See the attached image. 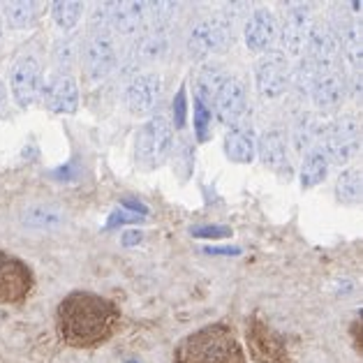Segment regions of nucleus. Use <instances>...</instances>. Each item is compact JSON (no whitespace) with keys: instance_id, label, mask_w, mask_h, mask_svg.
Masks as SVG:
<instances>
[{"instance_id":"obj_1","label":"nucleus","mask_w":363,"mask_h":363,"mask_svg":"<svg viewBox=\"0 0 363 363\" xmlns=\"http://www.w3.org/2000/svg\"><path fill=\"white\" fill-rule=\"evenodd\" d=\"M118 317V308L113 301L93 291H72L58 306L56 329L69 347L91 350L111 338Z\"/></svg>"},{"instance_id":"obj_2","label":"nucleus","mask_w":363,"mask_h":363,"mask_svg":"<svg viewBox=\"0 0 363 363\" xmlns=\"http://www.w3.org/2000/svg\"><path fill=\"white\" fill-rule=\"evenodd\" d=\"M174 363H245V354L229 326L211 324L179 342Z\"/></svg>"},{"instance_id":"obj_3","label":"nucleus","mask_w":363,"mask_h":363,"mask_svg":"<svg viewBox=\"0 0 363 363\" xmlns=\"http://www.w3.org/2000/svg\"><path fill=\"white\" fill-rule=\"evenodd\" d=\"M174 128L164 113H155L144 128L137 132V160L146 169L160 167L172 153Z\"/></svg>"},{"instance_id":"obj_4","label":"nucleus","mask_w":363,"mask_h":363,"mask_svg":"<svg viewBox=\"0 0 363 363\" xmlns=\"http://www.w3.org/2000/svg\"><path fill=\"white\" fill-rule=\"evenodd\" d=\"M232 33H229V21L218 14H206L197 19L188 30V51L192 58L203 60L218 56L229 47Z\"/></svg>"},{"instance_id":"obj_5","label":"nucleus","mask_w":363,"mask_h":363,"mask_svg":"<svg viewBox=\"0 0 363 363\" xmlns=\"http://www.w3.org/2000/svg\"><path fill=\"white\" fill-rule=\"evenodd\" d=\"M345 93H347V79H345L342 69L338 67L335 60L313 67V77H310V97H313V104L322 113H331L338 109L345 100Z\"/></svg>"},{"instance_id":"obj_6","label":"nucleus","mask_w":363,"mask_h":363,"mask_svg":"<svg viewBox=\"0 0 363 363\" xmlns=\"http://www.w3.org/2000/svg\"><path fill=\"white\" fill-rule=\"evenodd\" d=\"M361 128L354 116H338L326 125V157L329 162L345 167L359 155Z\"/></svg>"},{"instance_id":"obj_7","label":"nucleus","mask_w":363,"mask_h":363,"mask_svg":"<svg viewBox=\"0 0 363 363\" xmlns=\"http://www.w3.org/2000/svg\"><path fill=\"white\" fill-rule=\"evenodd\" d=\"M255 84L264 100H278L291 84L287 56L282 51H267L255 65Z\"/></svg>"},{"instance_id":"obj_8","label":"nucleus","mask_w":363,"mask_h":363,"mask_svg":"<svg viewBox=\"0 0 363 363\" xmlns=\"http://www.w3.org/2000/svg\"><path fill=\"white\" fill-rule=\"evenodd\" d=\"M84 67L93 82H102L116 67V42L109 28H93L84 44Z\"/></svg>"},{"instance_id":"obj_9","label":"nucleus","mask_w":363,"mask_h":363,"mask_svg":"<svg viewBox=\"0 0 363 363\" xmlns=\"http://www.w3.org/2000/svg\"><path fill=\"white\" fill-rule=\"evenodd\" d=\"M33 282L28 264L0 250V303H21L33 291Z\"/></svg>"},{"instance_id":"obj_10","label":"nucleus","mask_w":363,"mask_h":363,"mask_svg":"<svg viewBox=\"0 0 363 363\" xmlns=\"http://www.w3.org/2000/svg\"><path fill=\"white\" fill-rule=\"evenodd\" d=\"M247 345H250V354L257 363H291L282 335L257 317L247 324Z\"/></svg>"},{"instance_id":"obj_11","label":"nucleus","mask_w":363,"mask_h":363,"mask_svg":"<svg viewBox=\"0 0 363 363\" xmlns=\"http://www.w3.org/2000/svg\"><path fill=\"white\" fill-rule=\"evenodd\" d=\"M10 88L12 97L19 107H30V104L40 97L42 91V67L35 56H23L14 63L10 74Z\"/></svg>"},{"instance_id":"obj_12","label":"nucleus","mask_w":363,"mask_h":363,"mask_svg":"<svg viewBox=\"0 0 363 363\" xmlns=\"http://www.w3.org/2000/svg\"><path fill=\"white\" fill-rule=\"evenodd\" d=\"M162 93V77L155 72H141L132 77L125 88V104L135 116H144L155 107Z\"/></svg>"},{"instance_id":"obj_13","label":"nucleus","mask_w":363,"mask_h":363,"mask_svg":"<svg viewBox=\"0 0 363 363\" xmlns=\"http://www.w3.org/2000/svg\"><path fill=\"white\" fill-rule=\"evenodd\" d=\"M211 107H216V116L220 123H225V125H236V123H241L245 107H247L245 86L238 82V79L227 77L223 86L218 88Z\"/></svg>"},{"instance_id":"obj_14","label":"nucleus","mask_w":363,"mask_h":363,"mask_svg":"<svg viewBox=\"0 0 363 363\" xmlns=\"http://www.w3.org/2000/svg\"><path fill=\"white\" fill-rule=\"evenodd\" d=\"M310 30V7L303 3H294L285 10L280 23V42L282 49L291 56H298L306 47Z\"/></svg>"},{"instance_id":"obj_15","label":"nucleus","mask_w":363,"mask_h":363,"mask_svg":"<svg viewBox=\"0 0 363 363\" xmlns=\"http://www.w3.org/2000/svg\"><path fill=\"white\" fill-rule=\"evenodd\" d=\"M331 30L335 35V42L338 47H342L345 56L352 63L354 72H359L361 67V28L357 19H354V12L350 7H338L333 14V26Z\"/></svg>"},{"instance_id":"obj_16","label":"nucleus","mask_w":363,"mask_h":363,"mask_svg":"<svg viewBox=\"0 0 363 363\" xmlns=\"http://www.w3.org/2000/svg\"><path fill=\"white\" fill-rule=\"evenodd\" d=\"M278 38V21L269 10H255L245 23V47L255 54H267Z\"/></svg>"},{"instance_id":"obj_17","label":"nucleus","mask_w":363,"mask_h":363,"mask_svg":"<svg viewBox=\"0 0 363 363\" xmlns=\"http://www.w3.org/2000/svg\"><path fill=\"white\" fill-rule=\"evenodd\" d=\"M44 102L54 113H74L79 107V88L69 74H54L44 86Z\"/></svg>"},{"instance_id":"obj_18","label":"nucleus","mask_w":363,"mask_h":363,"mask_svg":"<svg viewBox=\"0 0 363 363\" xmlns=\"http://www.w3.org/2000/svg\"><path fill=\"white\" fill-rule=\"evenodd\" d=\"M306 49H308V63L313 67L335 60V54H338V42H335V35L331 30V26L324 23V21L310 23Z\"/></svg>"},{"instance_id":"obj_19","label":"nucleus","mask_w":363,"mask_h":363,"mask_svg":"<svg viewBox=\"0 0 363 363\" xmlns=\"http://www.w3.org/2000/svg\"><path fill=\"white\" fill-rule=\"evenodd\" d=\"M169 51V33H167L164 23H153L139 35L135 44V63H157L162 60Z\"/></svg>"},{"instance_id":"obj_20","label":"nucleus","mask_w":363,"mask_h":363,"mask_svg":"<svg viewBox=\"0 0 363 363\" xmlns=\"http://www.w3.org/2000/svg\"><path fill=\"white\" fill-rule=\"evenodd\" d=\"M21 225L33 232H58L65 227V211L58 203H30L21 211Z\"/></svg>"},{"instance_id":"obj_21","label":"nucleus","mask_w":363,"mask_h":363,"mask_svg":"<svg viewBox=\"0 0 363 363\" xmlns=\"http://www.w3.org/2000/svg\"><path fill=\"white\" fill-rule=\"evenodd\" d=\"M257 153H259L262 162L273 172L280 174H289L291 172V162L287 157V141L285 135L280 130H267L259 139V146H257Z\"/></svg>"},{"instance_id":"obj_22","label":"nucleus","mask_w":363,"mask_h":363,"mask_svg":"<svg viewBox=\"0 0 363 363\" xmlns=\"http://www.w3.org/2000/svg\"><path fill=\"white\" fill-rule=\"evenodd\" d=\"M225 153H227V157L232 162H238V164L252 162L255 160V153H257L252 125H245V123H236V125L229 128L227 137H225Z\"/></svg>"},{"instance_id":"obj_23","label":"nucleus","mask_w":363,"mask_h":363,"mask_svg":"<svg viewBox=\"0 0 363 363\" xmlns=\"http://www.w3.org/2000/svg\"><path fill=\"white\" fill-rule=\"evenodd\" d=\"M148 19V3H113L111 23L118 35H137Z\"/></svg>"},{"instance_id":"obj_24","label":"nucleus","mask_w":363,"mask_h":363,"mask_svg":"<svg viewBox=\"0 0 363 363\" xmlns=\"http://www.w3.org/2000/svg\"><path fill=\"white\" fill-rule=\"evenodd\" d=\"M329 157H326L324 146H313L303 157V167H301V185L303 190L315 188L326 179V172H329Z\"/></svg>"},{"instance_id":"obj_25","label":"nucleus","mask_w":363,"mask_h":363,"mask_svg":"<svg viewBox=\"0 0 363 363\" xmlns=\"http://www.w3.org/2000/svg\"><path fill=\"white\" fill-rule=\"evenodd\" d=\"M5 14V23L14 30L28 28L35 23L40 14V5L38 3H26V0H14V3H5L3 7Z\"/></svg>"},{"instance_id":"obj_26","label":"nucleus","mask_w":363,"mask_h":363,"mask_svg":"<svg viewBox=\"0 0 363 363\" xmlns=\"http://www.w3.org/2000/svg\"><path fill=\"white\" fill-rule=\"evenodd\" d=\"M361 169L352 167V169H345L338 176V183H335V197L338 201L347 203V206H357L361 201Z\"/></svg>"},{"instance_id":"obj_27","label":"nucleus","mask_w":363,"mask_h":363,"mask_svg":"<svg viewBox=\"0 0 363 363\" xmlns=\"http://www.w3.org/2000/svg\"><path fill=\"white\" fill-rule=\"evenodd\" d=\"M225 79H227V74L218 65H206L197 77V95L194 97L201 100L206 107L208 104H213V97L218 93V88L223 86Z\"/></svg>"},{"instance_id":"obj_28","label":"nucleus","mask_w":363,"mask_h":363,"mask_svg":"<svg viewBox=\"0 0 363 363\" xmlns=\"http://www.w3.org/2000/svg\"><path fill=\"white\" fill-rule=\"evenodd\" d=\"M315 135H317V128H315L313 116H310V113H298L294 125H291V141H294V148L298 153L313 148Z\"/></svg>"},{"instance_id":"obj_29","label":"nucleus","mask_w":363,"mask_h":363,"mask_svg":"<svg viewBox=\"0 0 363 363\" xmlns=\"http://www.w3.org/2000/svg\"><path fill=\"white\" fill-rule=\"evenodd\" d=\"M51 14H54V21L58 23V28L69 30L82 19L84 3H77V0H58V3H54Z\"/></svg>"},{"instance_id":"obj_30","label":"nucleus","mask_w":363,"mask_h":363,"mask_svg":"<svg viewBox=\"0 0 363 363\" xmlns=\"http://www.w3.org/2000/svg\"><path fill=\"white\" fill-rule=\"evenodd\" d=\"M211 109L203 104L201 100L194 97V132H197V139L199 141H206L208 139V125H211Z\"/></svg>"},{"instance_id":"obj_31","label":"nucleus","mask_w":363,"mask_h":363,"mask_svg":"<svg viewBox=\"0 0 363 363\" xmlns=\"http://www.w3.org/2000/svg\"><path fill=\"white\" fill-rule=\"evenodd\" d=\"M190 234L194 238H229L232 236V229L225 225H199V227H192Z\"/></svg>"},{"instance_id":"obj_32","label":"nucleus","mask_w":363,"mask_h":363,"mask_svg":"<svg viewBox=\"0 0 363 363\" xmlns=\"http://www.w3.org/2000/svg\"><path fill=\"white\" fill-rule=\"evenodd\" d=\"M74 40L67 38V40H58L56 42V63L58 65H69L74 60Z\"/></svg>"},{"instance_id":"obj_33","label":"nucleus","mask_w":363,"mask_h":363,"mask_svg":"<svg viewBox=\"0 0 363 363\" xmlns=\"http://www.w3.org/2000/svg\"><path fill=\"white\" fill-rule=\"evenodd\" d=\"M185 118H188V102H185V88H181L174 97V125H176V130H181L185 125Z\"/></svg>"},{"instance_id":"obj_34","label":"nucleus","mask_w":363,"mask_h":363,"mask_svg":"<svg viewBox=\"0 0 363 363\" xmlns=\"http://www.w3.org/2000/svg\"><path fill=\"white\" fill-rule=\"evenodd\" d=\"M141 216H135V213H125V211H116L111 218H109V223H107V229H113V227H118V225H137L141 223Z\"/></svg>"},{"instance_id":"obj_35","label":"nucleus","mask_w":363,"mask_h":363,"mask_svg":"<svg viewBox=\"0 0 363 363\" xmlns=\"http://www.w3.org/2000/svg\"><path fill=\"white\" fill-rule=\"evenodd\" d=\"M123 206H128L125 211H130V213H135V216H148V208L144 206V203H139V201H132V199H125L123 201Z\"/></svg>"},{"instance_id":"obj_36","label":"nucleus","mask_w":363,"mask_h":363,"mask_svg":"<svg viewBox=\"0 0 363 363\" xmlns=\"http://www.w3.org/2000/svg\"><path fill=\"white\" fill-rule=\"evenodd\" d=\"M141 241H144V234H141V232H125V234H123V245H128V247L139 245Z\"/></svg>"},{"instance_id":"obj_37","label":"nucleus","mask_w":363,"mask_h":363,"mask_svg":"<svg viewBox=\"0 0 363 363\" xmlns=\"http://www.w3.org/2000/svg\"><path fill=\"white\" fill-rule=\"evenodd\" d=\"M206 252L211 255H238V247H206Z\"/></svg>"},{"instance_id":"obj_38","label":"nucleus","mask_w":363,"mask_h":363,"mask_svg":"<svg viewBox=\"0 0 363 363\" xmlns=\"http://www.w3.org/2000/svg\"><path fill=\"white\" fill-rule=\"evenodd\" d=\"M7 111V93H5V86L0 84V116H5Z\"/></svg>"}]
</instances>
